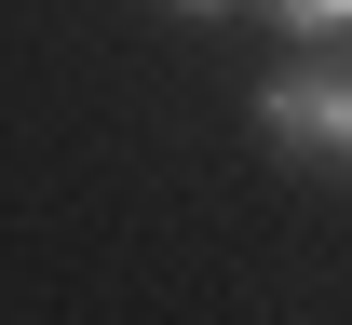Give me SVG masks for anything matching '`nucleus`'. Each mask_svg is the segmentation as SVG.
<instances>
[{"label": "nucleus", "instance_id": "f257e3e1", "mask_svg": "<svg viewBox=\"0 0 352 325\" xmlns=\"http://www.w3.org/2000/svg\"><path fill=\"white\" fill-rule=\"evenodd\" d=\"M258 136L285 149V163H325V177H352V68H325V54H285L258 82Z\"/></svg>", "mask_w": 352, "mask_h": 325}, {"label": "nucleus", "instance_id": "f03ea898", "mask_svg": "<svg viewBox=\"0 0 352 325\" xmlns=\"http://www.w3.org/2000/svg\"><path fill=\"white\" fill-rule=\"evenodd\" d=\"M271 27H285V41H339L352 0H271Z\"/></svg>", "mask_w": 352, "mask_h": 325}, {"label": "nucleus", "instance_id": "7ed1b4c3", "mask_svg": "<svg viewBox=\"0 0 352 325\" xmlns=\"http://www.w3.org/2000/svg\"><path fill=\"white\" fill-rule=\"evenodd\" d=\"M163 14H230V0H163Z\"/></svg>", "mask_w": 352, "mask_h": 325}]
</instances>
